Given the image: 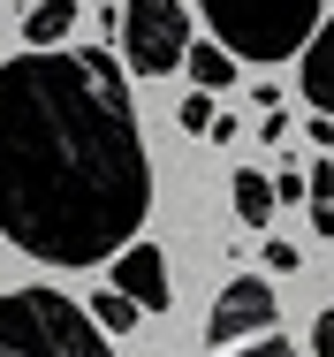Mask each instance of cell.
<instances>
[{
  "label": "cell",
  "mask_w": 334,
  "mask_h": 357,
  "mask_svg": "<svg viewBox=\"0 0 334 357\" xmlns=\"http://www.w3.org/2000/svg\"><path fill=\"white\" fill-rule=\"evenodd\" d=\"M152 220L130 76L99 46L0 61V236L38 266H107Z\"/></svg>",
  "instance_id": "cell-1"
},
{
  "label": "cell",
  "mask_w": 334,
  "mask_h": 357,
  "mask_svg": "<svg viewBox=\"0 0 334 357\" xmlns=\"http://www.w3.org/2000/svg\"><path fill=\"white\" fill-rule=\"evenodd\" d=\"M0 357H114L99 319L61 289H0Z\"/></svg>",
  "instance_id": "cell-2"
},
{
  "label": "cell",
  "mask_w": 334,
  "mask_h": 357,
  "mask_svg": "<svg viewBox=\"0 0 334 357\" xmlns=\"http://www.w3.org/2000/svg\"><path fill=\"white\" fill-rule=\"evenodd\" d=\"M198 15L213 23V46H228L236 61H289L319 38V0H198Z\"/></svg>",
  "instance_id": "cell-3"
},
{
  "label": "cell",
  "mask_w": 334,
  "mask_h": 357,
  "mask_svg": "<svg viewBox=\"0 0 334 357\" xmlns=\"http://www.w3.org/2000/svg\"><path fill=\"white\" fill-rule=\"evenodd\" d=\"M190 8L183 0H130L122 8V54L137 76H175L190 61Z\"/></svg>",
  "instance_id": "cell-4"
},
{
  "label": "cell",
  "mask_w": 334,
  "mask_h": 357,
  "mask_svg": "<svg viewBox=\"0 0 334 357\" xmlns=\"http://www.w3.org/2000/svg\"><path fill=\"white\" fill-rule=\"evenodd\" d=\"M273 312H281V296H273L266 274H236V282L213 296V312H205V342L213 350H236L243 335H266Z\"/></svg>",
  "instance_id": "cell-5"
},
{
  "label": "cell",
  "mask_w": 334,
  "mask_h": 357,
  "mask_svg": "<svg viewBox=\"0 0 334 357\" xmlns=\"http://www.w3.org/2000/svg\"><path fill=\"white\" fill-rule=\"evenodd\" d=\"M114 289L130 296L137 312H167V304H175V282H167V259H160V243H130V251L114 259Z\"/></svg>",
  "instance_id": "cell-6"
},
{
  "label": "cell",
  "mask_w": 334,
  "mask_h": 357,
  "mask_svg": "<svg viewBox=\"0 0 334 357\" xmlns=\"http://www.w3.org/2000/svg\"><path fill=\"white\" fill-rule=\"evenodd\" d=\"M296 91H304V107H312V114H327V122H334V15L319 23V38L304 46V69H296Z\"/></svg>",
  "instance_id": "cell-7"
},
{
  "label": "cell",
  "mask_w": 334,
  "mask_h": 357,
  "mask_svg": "<svg viewBox=\"0 0 334 357\" xmlns=\"http://www.w3.org/2000/svg\"><path fill=\"white\" fill-rule=\"evenodd\" d=\"M76 31V0H38L31 15H23V38H31V54H61V38Z\"/></svg>",
  "instance_id": "cell-8"
},
{
  "label": "cell",
  "mask_w": 334,
  "mask_h": 357,
  "mask_svg": "<svg viewBox=\"0 0 334 357\" xmlns=\"http://www.w3.org/2000/svg\"><path fill=\"white\" fill-rule=\"evenodd\" d=\"M228 198H236V220H243V228H266V220H273V206H281V198H273V183L259 175V167H236Z\"/></svg>",
  "instance_id": "cell-9"
},
{
  "label": "cell",
  "mask_w": 334,
  "mask_h": 357,
  "mask_svg": "<svg viewBox=\"0 0 334 357\" xmlns=\"http://www.w3.org/2000/svg\"><path fill=\"white\" fill-rule=\"evenodd\" d=\"M183 69H190L198 91H220V84H236V54H228V46H190V61H183Z\"/></svg>",
  "instance_id": "cell-10"
},
{
  "label": "cell",
  "mask_w": 334,
  "mask_h": 357,
  "mask_svg": "<svg viewBox=\"0 0 334 357\" xmlns=\"http://www.w3.org/2000/svg\"><path fill=\"white\" fill-rule=\"evenodd\" d=\"M91 319H99V335H130L137 319H144V312H137L130 296H122V289L107 282V289H99V296H91Z\"/></svg>",
  "instance_id": "cell-11"
},
{
  "label": "cell",
  "mask_w": 334,
  "mask_h": 357,
  "mask_svg": "<svg viewBox=\"0 0 334 357\" xmlns=\"http://www.w3.org/2000/svg\"><path fill=\"white\" fill-rule=\"evenodd\" d=\"M175 122H183V130H213V99H205V91H190V99L175 107Z\"/></svg>",
  "instance_id": "cell-12"
},
{
  "label": "cell",
  "mask_w": 334,
  "mask_h": 357,
  "mask_svg": "<svg viewBox=\"0 0 334 357\" xmlns=\"http://www.w3.org/2000/svg\"><path fill=\"white\" fill-rule=\"evenodd\" d=\"M273 198H281V206H296V198H312V175H296V167H281V175H273Z\"/></svg>",
  "instance_id": "cell-13"
},
{
  "label": "cell",
  "mask_w": 334,
  "mask_h": 357,
  "mask_svg": "<svg viewBox=\"0 0 334 357\" xmlns=\"http://www.w3.org/2000/svg\"><path fill=\"white\" fill-rule=\"evenodd\" d=\"M266 274H296V243H289V236L266 243Z\"/></svg>",
  "instance_id": "cell-14"
},
{
  "label": "cell",
  "mask_w": 334,
  "mask_h": 357,
  "mask_svg": "<svg viewBox=\"0 0 334 357\" xmlns=\"http://www.w3.org/2000/svg\"><path fill=\"white\" fill-rule=\"evenodd\" d=\"M312 175V206H334V160H319V167H304Z\"/></svg>",
  "instance_id": "cell-15"
},
{
  "label": "cell",
  "mask_w": 334,
  "mask_h": 357,
  "mask_svg": "<svg viewBox=\"0 0 334 357\" xmlns=\"http://www.w3.org/2000/svg\"><path fill=\"white\" fill-rule=\"evenodd\" d=\"M312 350H319V357H334V304L312 319Z\"/></svg>",
  "instance_id": "cell-16"
},
{
  "label": "cell",
  "mask_w": 334,
  "mask_h": 357,
  "mask_svg": "<svg viewBox=\"0 0 334 357\" xmlns=\"http://www.w3.org/2000/svg\"><path fill=\"white\" fill-rule=\"evenodd\" d=\"M220 357H296L281 335H266V342H251V350H220Z\"/></svg>",
  "instance_id": "cell-17"
},
{
  "label": "cell",
  "mask_w": 334,
  "mask_h": 357,
  "mask_svg": "<svg viewBox=\"0 0 334 357\" xmlns=\"http://www.w3.org/2000/svg\"><path fill=\"white\" fill-rule=\"evenodd\" d=\"M312 236H327V243H334V206H312Z\"/></svg>",
  "instance_id": "cell-18"
}]
</instances>
